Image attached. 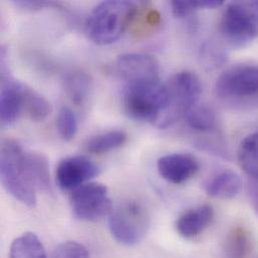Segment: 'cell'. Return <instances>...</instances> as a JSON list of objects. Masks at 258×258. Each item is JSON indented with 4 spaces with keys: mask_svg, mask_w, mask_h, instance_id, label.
<instances>
[{
    "mask_svg": "<svg viewBox=\"0 0 258 258\" xmlns=\"http://www.w3.org/2000/svg\"><path fill=\"white\" fill-rule=\"evenodd\" d=\"M70 203L75 217L86 222L98 221L113 209L108 187L99 182H89L75 189Z\"/></svg>",
    "mask_w": 258,
    "mask_h": 258,
    "instance_id": "obj_7",
    "label": "cell"
},
{
    "mask_svg": "<svg viewBox=\"0 0 258 258\" xmlns=\"http://www.w3.org/2000/svg\"><path fill=\"white\" fill-rule=\"evenodd\" d=\"M23 113L30 121L39 123L43 122L50 115L51 106L44 97L25 86Z\"/></svg>",
    "mask_w": 258,
    "mask_h": 258,
    "instance_id": "obj_18",
    "label": "cell"
},
{
    "mask_svg": "<svg viewBox=\"0 0 258 258\" xmlns=\"http://www.w3.org/2000/svg\"><path fill=\"white\" fill-rule=\"evenodd\" d=\"M56 129L59 137L66 142L76 137L78 133V120L72 109L68 107L60 109L56 118Z\"/></svg>",
    "mask_w": 258,
    "mask_h": 258,
    "instance_id": "obj_24",
    "label": "cell"
},
{
    "mask_svg": "<svg viewBox=\"0 0 258 258\" xmlns=\"http://www.w3.org/2000/svg\"><path fill=\"white\" fill-rule=\"evenodd\" d=\"M223 5L221 0H196V1H177L171 2L172 12L177 18H184L199 9H213Z\"/></svg>",
    "mask_w": 258,
    "mask_h": 258,
    "instance_id": "obj_23",
    "label": "cell"
},
{
    "mask_svg": "<svg viewBox=\"0 0 258 258\" xmlns=\"http://www.w3.org/2000/svg\"><path fill=\"white\" fill-rule=\"evenodd\" d=\"M100 174V167L86 156H71L62 159L55 171V179L62 190H72L89 183Z\"/></svg>",
    "mask_w": 258,
    "mask_h": 258,
    "instance_id": "obj_9",
    "label": "cell"
},
{
    "mask_svg": "<svg viewBox=\"0 0 258 258\" xmlns=\"http://www.w3.org/2000/svg\"><path fill=\"white\" fill-rule=\"evenodd\" d=\"M9 258H47L43 244L33 232H24L16 237L9 249Z\"/></svg>",
    "mask_w": 258,
    "mask_h": 258,
    "instance_id": "obj_16",
    "label": "cell"
},
{
    "mask_svg": "<svg viewBox=\"0 0 258 258\" xmlns=\"http://www.w3.org/2000/svg\"><path fill=\"white\" fill-rule=\"evenodd\" d=\"M215 94L224 100L258 96V66L236 64L225 70L215 83Z\"/></svg>",
    "mask_w": 258,
    "mask_h": 258,
    "instance_id": "obj_8",
    "label": "cell"
},
{
    "mask_svg": "<svg viewBox=\"0 0 258 258\" xmlns=\"http://www.w3.org/2000/svg\"><path fill=\"white\" fill-rule=\"evenodd\" d=\"M116 69L119 76L127 82V85L160 80L159 62L148 53L132 52L123 54L117 59Z\"/></svg>",
    "mask_w": 258,
    "mask_h": 258,
    "instance_id": "obj_10",
    "label": "cell"
},
{
    "mask_svg": "<svg viewBox=\"0 0 258 258\" xmlns=\"http://www.w3.org/2000/svg\"><path fill=\"white\" fill-rule=\"evenodd\" d=\"M63 87L70 100L75 105L80 106L89 97L91 91V79L85 73L74 72L64 78Z\"/></svg>",
    "mask_w": 258,
    "mask_h": 258,
    "instance_id": "obj_20",
    "label": "cell"
},
{
    "mask_svg": "<svg viewBox=\"0 0 258 258\" xmlns=\"http://www.w3.org/2000/svg\"><path fill=\"white\" fill-rule=\"evenodd\" d=\"M166 103L155 127L166 129L173 126L197 105L202 93L200 79L191 72H179L165 84Z\"/></svg>",
    "mask_w": 258,
    "mask_h": 258,
    "instance_id": "obj_2",
    "label": "cell"
},
{
    "mask_svg": "<svg viewBox=\"0 0 258 258\" xmlns=\"http://www.w3.org/2000/svg\"><path fill=\"white\" fill-rule=\"evenodd\" d=\"M184 118L188 127L197 132H211L217 127L215 113L206 106H194Z\"/></svg>",
    "mask_w": 258,
    "mask_h": 258,
    "instance_id": "obj_21",
    "label": "cell"
},
{
    "mask_svg": "<svg viewBox=\"0 0 258 258\" xmlns=\"http://www.w3.org/2000/svg\"><path fill=\"white\" fill-rule=\"evenodd\" d=\"M25 153L12 139L1 144L0 176L4 189L16 200L28 207L36 205V190L31 185L25 169Z\"/></svg>",
    "mask_w": 258,
    "mask_h": 258,
    "instance_id": "obj_3",
    "label": "cell"
},
{
    "mask_svg": "<svg viewBox=\"0 0 258 258\" xmlns=\"http://www.w3.org/2000/svg\"><path fill=\"white\" fill-rule=\"evenodd\" d=\"M24 84L2 76L0 93V120L2 126L12 125L23 113Z\"/></svg>",
    "mask_w": 258,
    "mask_h": 258,
    "instance_id": "obj_12",
    "label": "cell"
},
{
    "mask_svg": "<svg viewBox=\"0 0 258 258\" xmlns=\"http://www.w3.org/2000/svg\"><path fill=\"white\" fill-rule=\"evenodd\" d=\"M214 217L212 206L204 204L183 212L175 223L177 233L186 239L199 236L208 228Z\"/></svg>",
    "mask_w": 258,
    "mask_h": 258,
    "instance_id": "obj_13",
    "label": "cell"
},
{
    "mask_svg": "<svg viewBox=\"0 0 258 258\" xmlns=\"http://www.w3.org/2000/svg\"><path fill=\"white\" fill-rule=\"evenodd\" d=\"M249 5H250V7L252 8V10L254 11V13H255V15L257 16L258 18V1L250 2V3H249Z\"/></svg>",
    "mask_w": 258,
    "mask_h": 258,
    "instance_id": "obj_28",
    "label": "cell"
},
{
    "mask_svg": "<svg viewBox=\"0 0 258 258\" xmlns=\"http://www.w3.org/2000/svg\"><path fill=\"white\" fill-rule=\"evenodd\" d=\"M137 7L133 2L109 0L98 4L86 22L89 38L97 44L116 42L134 19Z\"/></svg>",
    "mask_w": 258,
    "mask_h": 258,
    "instance_id": "obj_1",
    "label": "cell"
},
{
    "mask_svg": "<svg viewBox=\"0 0 258 258\" xmlns=\"http://www.w3.org/2000/svg\"><path fill=\"white\" fill-rule=\"evenodd\" d=\"M237 157L244 173L258 181V132L246 136L241 141Z\"/></svg>",
    "mask_w": 258,
    "mask_h": 258,
    "instance_id": "obj_17",
    "label": "cell"
},
{
    "mask_svg": "<svg viewBox=\"0 0 258 258\" xmlns=\"http://www.w3.org/2000/svg\"><path fill=\"white\" fill-rule=\"evenodd\" d=\"M157 168L160 176L167 182L180 185L191 180L199 171L196 157L187 153H174L161 157Z\"/></svg>",
    "mask_w": 258,
    "mask_h": 258,
    "instance_id": "obj_11",
    "label": "cell"
},
{
    "mask_svg": "<svg viewBox=\"0 0 258 258\" xmlns=\"http://www.w3.org/2000/svg\"><path fill=\"white\" fill-rule=\"evenodd\" d=\"M219 31L232 46H245L258 36L257 16L249 4L231 3L222 13Z\"/></svg>",
    "mask_w": 258,
    "mask_h": 258,
    "instance_id": "obj_6",
    "label": "cell"
},
{
    "mask_svg": "<svg viewBox=\"0 0 258 258\" xmlns=\"http://www.w3.org/2000/svg\"><path fill=\"white\" fill-rule=\"evenodd\" d=\"M257 213H258V204H257Z\"/></svg>",
    "mask_w": 258,
    "mask_h": 258,
    "instance_id": "obj_29",
    "label": "cell"
},
{
    "mask_svg": "<svg viewBox=\"0 0 258 258\" xmlns=\"http://www.w3.org/2000/svg\"><path fill=\"white\" fill-rule=\"evenodd\" d=\"M52 258H91L88 249L77 241H66L57 246Z\"/></svg>",
    "mask_w": 258,
    "mask_h": 258,
    "instance_id": "obj_25",
    "label": "cell"
},
{
    "mask_svg": "<svg viewBox=\"0 0 258 258\" xmlns=\"http://www.w3.org/2000/svg\"><path fill=\"white\" fill-rule=\"evenodd\" d=\"M14 4L21 8V9H24L26 11H34V10H39L43 7H46L48 5H50V3L46 2V1H23V0H20V1H15Z\"/></svg>",
    "mask_w": 258,
    "mask_h": 258,
    "instance_id": "obj_27",
    "label": "cell"
},
{
    "mask_svg": "<svg viewBox=\"0 0 258 258\" xmlns=\"http://www.w3.org/2000/svg\"><path fill=\"white\" fill-rule=\"evenodd\" d=\"M127 139L128 136L124 131H109L89 139L86 149L93 154H105L121 148Z\"/></svg>",
    "mask_w": 258,
    "mask_h": 258,
    "instance_id": "obj_19",
    "label": "cell"
},
{
    "mask_svg": "<svg viewBox=\"0 0 258 258\" xmlns=\"http://www.w3.org/2000/svg\"><path fill=\"white\" fill-rule=\"evenodd\" d=\"M205 192L217 199H233L242 189L240 176L231 170H222L211 176L204 185Z\"/></svg>",
    "mask_w": 258,
    "mask_h": 258,
    "instance_id": "obj_14",
    "label": "cell"
},
{
    "mask_svg": "<svg viewBox=\"0 0 258 258\" xmlns=\"http://www.w3.org/2000/svg\"><path fill=\"white\" fill-rule=\"evenodd\" d=\"M166 103L165 84L160 80L127 85L124 93V109L131 119L155 125Z\"/></svg>",
    "mask_w": 258,
    "mask_h": 258,
    "instance_id": "obj_5",
    "label": "cell"
},
{
    "mask_svg": "<svg viewBox=\"0 0 258 258\" xmlns=\"http://www.w3.org/2000/svg\"><path fill=\"white\" fill-rule=\"evenodd\" d=\"M251 248V241L248 233L243 229L232 230L226 238L225 256L226 258H246Z\"/></svg>",
    "mask_w": 258,
    "mask_h": 258,
    "instance_id": "obj_22",
    "label": "cell"
},
{
    "mask_svg": "<svg viewBox=\"0 0 258 258\" xmlns=\"http://www.w3.org/2000/svg\"><path fill=\"white\" fill-rule=\"evenodd\" d=\"M149 227L150 216L147 209L135 200L121 202L109 214V229L113 238L126 246L140 243Z\"/></svg>",
    "mask_w": 258,
    "mask_h": 258,
    "instance_id": "obj_4",
    "label": "cell"
},
{
    "mask_svg": "<svg viewBox=\"0 0 258 258\" xmlns=\"http://www.w3.org/2000/svg\"><path fill=\"white\" fill-rule=\"evenodd\" d=\"M223 57L220 48L213 44H207L202 49V58L207 67H216L220 59Z\"/></svg>",
    "mask_w": 258,
    "mask_h": 258,
    "instance_id": "obj_26",
    "label": "cell"
},
{
    "mask_svg": "<svg viewBox=\"0 0 258 258\" xmlns=\"http://www.w3.org/2000/svg\"><path fill=\"white\" fill-rule=\"evenodd\" d=\"M25 169L35 190H50V174L46 158L38 153H25Z\"/></svg>",
    "mask_w": 258,
    "mask_h": 258,
    "instance_id": "obj_15",
    "label": "cell"
}]
</instances>
